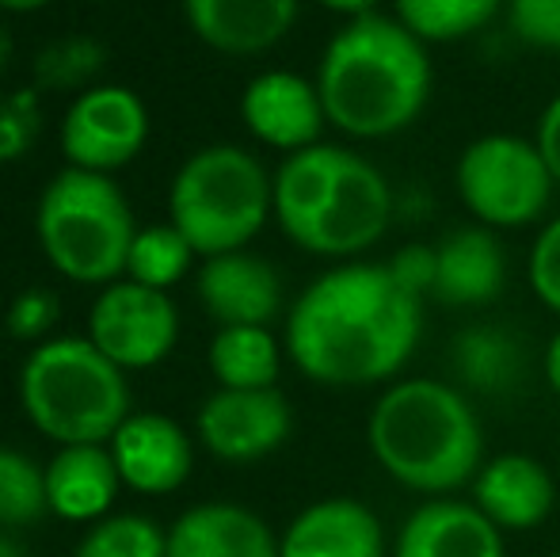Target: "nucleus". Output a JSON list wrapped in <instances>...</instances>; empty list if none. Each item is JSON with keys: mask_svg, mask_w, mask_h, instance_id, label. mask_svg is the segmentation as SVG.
Wrapping results in <instances>:
<instances>
[{"mask_svg": "<svg viewBox=\"0 0 560 557\" xmlns=\"http://www.w3.org/2000/svg\"><path fill=\"white\" fill-rule=\"evenodd\" d=\"M423 302L389 264H339L290 305L287 351L320 386H374L412 359Z\"/></svg>", "mask_w": 560, "mask_h": 557, "instance_id": "1", "label": "nucleus"}, {"mask_svg": "<svg viewBox=\"0 0 560 557\" xmlns=\"http://www.w3.org/2000/svg\"><path fill=\"white\" fill-rule=\"evenodd\" d=\"M428 43L397 15L366 12L339 27L320 54L317 92L336 130L359 141L393 138L423 115L431 100Z\"/></svg>", "mask_w": 560, "mask_h": 557, "instance_id": "2", "label": "nucleus"}, {"mask_svg": "<svg viewBox=\"0 0 560 557\" xmlns=\"http://www.w3.org/2000/svg\"><path fill=\"white\" fill-rule=\"evenodd\" d=\"M271 207L298 248L332 260L366 253L393 222V192L382 169L320 141L287 153L271 176Z\"/></svg>", "mask_w": 560, "mask_h": 557, "instance_id": "3", "label": "nucleus"}, {"mask_svg": "<svg viewBox=\"0 0 560 557\" xmlns=\"http://www.w3.org/2000/svg\"><path fill=\"white\" fill-rule=\"evenodd\" d=\"M377 466L412 492H454L472 481L485 454V431L457 386L405 379L377 397L366 423Z\"/></svg>", "mask_w": 560, "mask_h": 557, "instance_id": "4", "label": "nucleus"}, {"mask_svg": "<svg viewBox=\"0 0 560 557\" xmlns=\"http://www.w3.org/2000/svg\"><path fill=\"white\" fill-rule=\"evenodd\" d=\"M20 402L31 423L61 446L107 443L130 417L122 367L81 336H54L31 351L20 371Z\"/></svg>", "mask_w": 560, "mask_h": 557, "instance_id": "5", "label": "nucleus"}, {"mask_svg": "<svg viewBox=\"0 0 560 557\" xmlns=\"http://www.w3.org/2000/svg\"><path fill=\"white\" fill-rule=\"evenodd\" d=\"M35 233L46 260L84 287H112L126 276V256L138 237L115 179L84 169H66L46 184Z\"/></svg>", "mask_w": 560, "mask_h": 557, "instance_id": "6", "label": "nucleus"}, {"mask_svg": "<svg viewBox=\"0 0 560 557\" xmlns=\"http://www.w3.org/2000/svg\"><path fill=\"white\" fill-rule=\"evenodd\" d=\"M168 210L195 256L241 253L275 214L271 176L248 149L207 146L176 172Z\"/></svg>", "mask_w": 560, "mask_h": 557, "instance_id": "7", "label": "nucleus"}, {"mask_svg": "<svg viewBox=\"0 0 560 557\" xmlns=\"http://www.w3.org/2000/svg\"><path fill=\"white\" fill-rule=\"evenodd\" d=\"M454 184L477 225L518 230L546 214L557 179L538 141L518 135H485L462 149Z\"/></svg>", "mask_w": 560, "mask_h": 557, "instance_id": "8", "label": "nucleus"}, {"mask_svg": "<svg viewBox=\"0 0 560 557\" xmlns=\"http://www.w3.org/2000/svg\"><path fill=\"white\" fill-rule=\"evenodd\" d=\"M179 336V313L164 290L118 279L89 313V340L122 371L156 367Z\"/></svg>", "mask_w": 560, "mask_h": 557, "instance_id": "9", "label": "nucleus"}, {"mask_svg": "<svg viewBox=\"0 0 560 557\" xmlns=\"http://www.w3.org/2000/svg\"><path fill=\"white\" fill-rule=\"evenodd\" d=\"M149 138V112L138 92L122 84H100L84 89L73 100L61 123V149L69 156V169L104 172L130 164Z\"/></svg>", "mask_w": 560, "mask_h": 557, "instance_id": "10", "label": "nucleus"}, {"mask_svg": "<svg viewBox=\"0 0 560 557\" xmlns=\"http://www.w3.org/2000/svg\"><path fill=\"white\" fill-rule=\"evenodd\" d=\"M290 436V405L279 390H218L199 409V439L222 462H256Z\"/></svg>", "mask_w": 560, "mask_h": 557, "instance_id": "11", "label": "nucleus"}, {"mask_svg": "<svg viewBox=\"0 0 560 557\" xmlns=\"http://www.w3.org/2000/svg\"><path fill=\"white\" fill-rule=\"evenodd\" d=\"M241 119L271 149H298L317 146L320 130H325L328 115L320 104L317 81L290 73V69H267V73L252 77L248 89L241 96Z\"/></svg>", "mask_w": 560, "mask_h": 557, "instance_id": "12", "label": "nucleus"}, {"mask_svg": "<svg viewBox=\"0 0 560 557\" xmlns=\"http://www.w3.org/2000/svg\"><path fill=\"white\" fill-rule=\"evenodd\" d=\"M112 454L122 485L149 497L179 489L191 474V439L176 420L161 413L126 417L112 439Z\"/></svg>", "mask_w": 560, "mask_h": 557, "instance_id": "13", "label": "nucleus"}, {"mask_svg": "<svg viewBox=\"0 0 560 557\" xmlns=\"http://www.w3.org/2000/svg\"><path fill=\"white\" fill-rule=\"evenodd\" d=\"M199 298L202 310L229 325H271L282 310V279L264 256L252 253H222L210 256L199 271Z\"/></svg>", "mask_w": 560, "mask_h": 557, "instance_id": "14", "label": "nucleus"}, {"mask_svg": "<svg viewBox=\"0 0 560 557\" xmlns=\"http://www.w3.org/2000/svg\"><path fill=\"white\" fill-rule=\"evenodd\" d=\"M553 474L530 454H495L472 477V504L500 531H530L553 512Z\"/></svg>", "mask_w": 560, "mask_h": 557, "instance_id": "15", "label": "nucleus"}, {"mask_svg": "<svg viewBox=\"0 0 560 557\" xmlns=\"http://www.w3.org/2000/svg\"><path fill=\"white\" fill-rule=\"evenodd\" d=\"M508 260L495 230L488 225H462L446 233L435 248V287L431 298L446 310H477L488 305L503 290Z\"/></svg>", "mask_w": 560, "mask_h": 557, "instance_id": "16", "label": "nucleus"}, {"mask_svg": "<svg viewBox=\"0 0 560 557\" xmlns=\"http://www.w3.org/2000/svg\"><path fill=\"white\" fill-rule=\"evenodd\" d=\"M302 0H184L191 31L218 54H264L298 20Z\"/></svg>", "mask_w": 560, "mask_h": 557, "instance_id": "17", "label": "nucleus"}, {"mask_svg": "<svg viewBox=\"0 0 560 557\" xmlns=\"http://www.w3.org/2000/svg\"><path fill=\"white\" fill-rule=\"evenodd\" d=\"M397 557H503V535L477 504L428 500L400 527Z\"/></svg>", "mask_w": 560, "mask_h": 557, "instance_id": "18", "label": "nucleus"}, {"mask_svg": "<svg viewBox=\"0 0 560 557\" xmlns=\"http://www.w3.org/2000/svg\"><path fill=\"white\" fill-rule=\"evenodd\" d=\"M279 557H385L382 523L359 500H317L287 527Z\"/></svg>", "mask_w": 560, "mask_h": 557, "instance_id": "19", "label": "nucleus"}, {"mask_svg": "<svg viewBox=\"0 0 560 557\" xmlns=\"http://www.w3.org/2000/svg\"><path fill=\"white\" fill-rule=\"evenodd\" d=\"M168 557H279V543L248 508L199 504L168 531Z\"/></svg>", "mask_w": 560, "mask_h": 557, "instance_id": "20", "label": "nucleus"}, {"mask_svg": "<svg viewBox=\"0 0 560 557\" xmlns=\"http://www.w3.org/2000/svg\"><path fill=\"white\" fill-rule=\"evenodd\" d=\"M118 485L115 454L104 443H81V446H61L46 466V500L50 512L61 520H100L112 508Z\"/></svg>", "mask_w": 560, "mask_h": 557, "instance_id": "21", "label": "nucleus"}, {"mask_svg": "<svg viewBox=\"0 0 560 557\" xmlns=\"http://www.w3.org/2000/svg\"><path fill=\"white\" fill-rule=\"evenodd\" d=\"M450 363L462 386L477 394H508L523 374V351L515 336L500 325H472L454 336Z\"/></svg>", "mask_w": 560, "mask_h": 557, "instance_id": "22", "label": "nucleus"}, {"mask_svg": "<svg viewBox=\"0 0 560 557\" xmlns=\"http://www.w3.org/2000/svg\"><path fill=\"white\" fill-rule=\"evenodd\" d=\"M279 363V340L264 325H229L210 344V371L222 390H271Z\"/></svg>", "mask_w": 560, "mask_h": 557, "instance_id": "23", "label": "nucleus"}, {"mask_svg": "<svg viewBox=\"0 0 560 557\" xmlns=\"http://www.w3.org/2000/svg\"><path fill=\"white\" fill-rule=\"evenodd\" d=\"M508 0H393L397 20L423 43H457L495 20Z\"/></svg>", "mask_w": 560, "mask_h": 557, "instance_id": "24", "label": "nucleus"}, {"mask_svg": "<svg viewBox=\"0 0 560 557\" xmlns=\"http://www.w3.org/2000/svg\"><path fill=\"white\" fill-rule=\"evenodd\" d=\"M191 260L195 248L187 245V237L176 225H149L133 237L130 256H126V279L153 290H168L172 282H179L191 271Z\"/></svg>", "mask_w": 560, "mask_h": 557, "instance_id": "25", "label": "nucleus"}, {"mask_svg": "<svg viewBox=\"0 0 560 557\" xmlns=\"http://www.w3.org/2000/svg\"><path fill=\"white\" fill-rule=\"evenodd\" d=\"M43 512H50L46 469H38L23 451L0 446V527H27Z\"/></svg>", "mask_w": 560, "mask_h": 557, "instance_id": "26", "label": "nucleus"}, {"mask_svg": "<svg viewBox=\"0 0 560 557\" xmlns=\"http://www.w3.org/2000/svg\"><path fill=\"white\" fill-rule=\"evenodd\" d=\"M73 557H168V535L145 515H112L84 535Z\"/></svg>", "mask_w": 560, "mask_h": 557, "instance_id": "27", "label": "nucleus"}, {"mask_svg": "<svg viewBox=\"0 0 560 557\" xmlns=\"http://www.w3.org/2000/svg\"><path fill=\"white\" fill-rule=\"evenodd\" d=\"M104 66V50L92 38H61V43L46 46L35 61V77L43 89H77V84L92 81Z\"/></svg>", "mask_w": 560, "mask_h": 557, "instance_id": "28", "label": "nucleus"}, {"mask_svg": "<svg viewBox=\"0 0 560 557\" xmlns=\"http://www.w3.org/2000/svg\"><path fill=\"white\" fill-rule=\"evenodd\" d=\"M508 23L518 43L560 50V0H508Z\"/></svg>", "mask_w": 560, "mask_h": 557, "instance_id": "29", "label": "nucleus"}, {"mask_svg": "<svg viewBox=\"0 0 560 557\" xmlns=\"http://www.w3.org/2000/svg\"><path fill=\"white\" fill-rule=\"evenodd\" d=\"M530 287L538 302L560 317V214L538 233L530 248Z\"/></svg>", "mask_w": 560, "mask_h": 557, "instance_id": "30", "label": "nucleus"}, {"mask_svg": "<svg viewBox=\"0 0 560 557\" xmlns=\"http://www.w3.org/2000/svg\"><path fill=\"white\" fill-rule=\"evenodd\" d=\"M4 325L15 340H46V333L58 325V298L43 287L23 290V294H15L12 305H8Z\"/></svg>", "mask_w": 560, "mask_h": 557, "instance_id": "31", "label": "nucleus"}, {"mask_svg": "<svg viewBox=\"0 0 560 557\" xmlns=\"http://www.w3.org/2000/svg\"><path fill=\"white\" fill-rule=\"evenodd\" d=\"M38 130V100L35 92L12 96L0 104V161H15L31 149Z\"/></svg>", "mask_w": 560, "mask_h": 557, "instance_id": "32", "label": "nucleus"}, {"mask_svg": "<svg viewBox=\"0 0 560 557\" xmlns=\"http://www.w3.org/2000/svg\"><path fill=\"white\" fill-rule=\"evenodd\" d=\"M389 271L405 282L412 294L431 298V287H435V248H428V245L400 248V253L389 260Z\"/></svg>", "mask_w": 560, "mask_h": 557, "instance_id": "33", "label": "nucleus"}, {"mask_svg": "<svg viewBox=\"0 0 560 557\" xmlns=\"http://www.w3.org/2000/svg\"><path fill=\"white\" fill-rule=\"evenodd\" d=\"M534 141H538L541 156H546L549 172H553V179H557V187H560V92L546 104V112H541L538 135H534Z\"/></svg>", "mask_w": 560, "mask_h": 557, "instance_id": "34", "label": "nucleus"}, {"mask_svg": "<svg viewBox=\"0 0 560 557\" xmlns=\"http://www.w3.org/2000/svg\"><path fill=\"white\" fill-rule=\"evenodd\" d=\"M317 4H325L328 12H339V15H366L377 8V0H317Z\"/></svg>", "mask_w": 560, "mask_h": 557, "instance_id": "35", "label": "nucleus"}, {"mask_svg": "<svg viewBox=\"0 0 560 557\" xmlns=\"http://www.w3.org/2000/svg\"><path fill=\"white\" fill-rule=\"evenodd\" d=\"M546 379H549V386H553L557 397H560V333L549 340V348H546Z\"/></svg>", "mask_w": 560, "mask_h": 557, "instance_id": "36", "label": "nucleus"}, {"mask_svg": "<svg viewBox=\"0 0 560 557\" xmlns=\"http://www.w3.org/2000/svg\"><path fill=\"white\" fill-rule=\"evenodd\" d=\"M50 0H0V8L4 12H38V8H46Z\"/></svg>", "mask_w": 560, "mask_h": 557, "instance_id": "37", "label": "nucleus"}, {"mask_svg": "<svg viewBox=\"0 0 560 557\" xmlns=\"http://www.w3.org/2000/svg\"><path fill=\"white\" fill-rule=\"evenodd\" d=\"M8 58H12V38H8V31L0 27V69L8 66Z\"/></svg>", "mask_w": 560, "mask_h": 557, "instance_id": "38", "label": "nucleus"}, {"mask_svg": "<svg viewBox=\"0 0 560 557\" xmlns=\"http://www.w3.org/2000/svg\"><path fill=\"white\" fill-rule=\"evenodd\" d=\"M0 557H23V550L12 543V538H4V535H0Z\"/></svg>", "mask_w": 560, "mask_h": 557, "instance_id": "39", "label": "nucleus"}, {"mask_svg": "<svg viewBox=\"0 0 560 557\" xmlns=\"http://www.w3.org/2000/svg\"><path fill=\"white\" fill-rule=\"evenodd\" d=\"M89 4H100V0H89Z\"/></svg>", "mask_w": 560, "mask_h": 557, "instance_id": "40", "label": "nucleus"}, {"mask_svg": "<svg viewBox=\"0 0 560 557\" xmlns=\"http://www.w3.org/2000/svg\"><path fill=\"white\" fill-rule=\"evenodd\" d=\"M549 557H560V554H549Z\"/></svg>", "mask_w": 560, "mask_h": 557, "instance_id": "41", "label": "nucleus"}]
</instances>
